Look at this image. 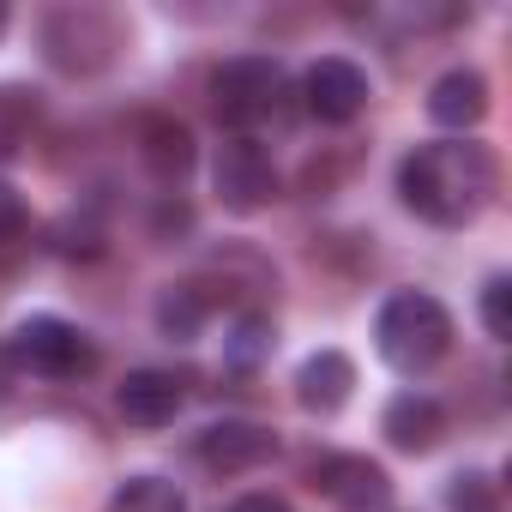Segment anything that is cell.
<instances>
[{"mask_svg":"<svg viewBox=\"0 0 512 512\" xmlns=\"http://www.w3.org/2000/svg\"><path fill=\"white\" fill-rule=\"evenodd\" d=\"M500 193V157L482 139H434L404 151L398 199L434 229H470Z\"/></svg>","mask_w":512,"mask_h":512,"instance_id":"1","label":"cell"},{"mask_svg":"<svg viewBox=\"0 0 512 512\" xmlns=\"http://www.w3.org/2000/svg\"><path fill=\"white\" fill-rule=\"evenodd\" d=\"M452 308L428 290H392L374 314V350L392 374H428L452 356Z\"/></svg>","mask_w":512,"mask_h":512,"instance_id":"2","label":"cell"},{"mask_svg":"<svg viewBox=\"0 0 512 512\" xmlns=\"http://www.w3.org/2000/svg\"><path fill=\"white\" fill-rule=\"evenodd\" d=\"M205 97H211V115H217L229 133H247V139H253V127L284 121L290 73H284L278 55H229V61L211 67Z\"/></svg>","mask_w":512,"mask_h":512,"instance_id":"3","label":"cell"},{"mask_svg":"<svg viewBox=\"0 0 512 512\" xmlns=\"http://www.w3.org/2000/svg\"><path fill=\"white\" fill-rule=\"evenodd\" d=\"M121 19L109 7H91V0H67V7H49L37 19V43H43V61L67 79H97L115 67L121 55Z\"/></svg>","mask_w":512,"mask_h":512,"instance_id":"4","label":"cell"},{"mask_svg":"<svg viewBox=\"0 0 512 512\" xmlns=\"http://www.w3.org/2000/svg\"><path fill=\"white\" fill-rule=\"evenodd\" d=\"M7 344H13L19 368H31L37 380H85L97 368L91 332L73 326V320H61V314H25Z\"/></svg>","mask_w":512,"mask_h":512,"instance_id":"5","label":"cell"},{"mask_svg":"<svg viewBox=\"0 0 512 512\" xmlns=\"http://www.w3.org/2000/svg\"><path fill=\"white\" fill-rule=\"evenodd\" d=\"M278 187H284V175H278V163H272V151L260 139L229 133L217 145V157H211V193H217L223 211L253 217V211H266L278 199Z\"/></svg>","mask_w":512,"mask_h":512,"instance_id":"6","label":"cell"},{"mask_svg":"<svg viewBox=\"0 0 512 512\" xmlns=\"http://www.w3.org/2000/svg\"><path fill=\"white\" fill-rule=\"evenodd\" d=\"M308 488L332 500L338 512H386L392 506V476L368 452H320L308 458Z\"/></svg>","mask_w":512,"mask_h":512,"instance_id":"7","label":"cell"},{"mask_svg":"<svg viewBox=\"0 0 512 512\" xmlns=\"http://www.w3.org/2000/svg\"><path fill=\"white\" fill-rule=\"evenodd\" d=\"M193 458L211 470V476H247L278 458V434L266 422H247V416H223V422H205L193 434Z\"/></svg>","mask_w":512,"mask_h":512,"instance_id":"8","label":"cell"},{"mask_svg":"<svg viewBox=\"0 0 512 512\" xmlns=\"http://www.w3.org/2000/svg\"><path fill=\"white\" fill-rule=\"evenodd\" d=\"M368 73L350 61V55H320L308 73H302V103H308V115L314 121H326V127H350L362 109H368Z\"/></svg>","mask_w":512,"mask_h":512,"instance_id":"9","label":"cell"},{"mask_svg":"<svg viewBox=\"0 0 512 512\" xmlns=\"http://www.w3.org/2000/svg\"><path fill=\"white\" fill-rule=\"evenodd\" d=\"M380 434H386L392 452H404V458H428V452L446 440V404H440L434 392L404 386V392L386 398V410H380Z\"/></svg>","mask_w":512,"mask_h":512,"instance_id":"10","label":"cell"},{"mask_svg":"<svg viewBox=\"0 0 512 512\" xmlns=\"http://www.w3.org/2000/svg\"><path fill=\"white\" fill-rule=\"evenodd\" d=\"M115 410L127 428H169L187 410V380H175L169 368H133L115 386Z\"/></svg>","mask_w":512,"mask_h":512,"instance_id":"11","label":"cell"},{"mask_svg":"<svg viewBox=\"0 0 512 512\" xmlns=\"http://www.w3.org/2000/svg\"><path fill=\"white\" fill-rule=\"evenodd\" d=\"M139 163H145L151 181L181 187V181L193 175V163H199V139H193V127L175 121V115H145V121H139Z\"/></svg>","mask_w":512,"mask_h":512,"instance_id":"12","label":"cell"},{"mask_svg":"<svg viewBox=\"0 0 512 512\" xmlns=\"http://www.w3.org/2000/svg\"><path fill=\"white\" fill-rule=\"evenodd\" d=\"M350 398H356V356H344V350L326 344V350H314L296 368V404L308 416H338Z\"/></svg>","mask_w":512,"mask_h":512,"instance_id":"13","label":"cell"},{"mask_svg":"<svg viewBox=\"0 0 512 512\" xmlns=\"http://www.w3.org/2000/svg\"><path fill=\"white\" fill-rule=\"evenodd\" d=\"M488 103H494V91H488V79H482L476 67H452V73H440V79L428 85V121L446 127V133L482 127Z\"/></svg>","mask_w":512,"mask_h":512,"instance_id":"14","label":"cell"},{"mask_svg":"<svg viewBox=\"0 0 512 512\" xmlns=\"http://www.w3.org/2000/svg\"><path fill=\"white\" fill-rule=\"evenodd\" d=\"M272 350H278V320H272L266 308H241V314L229 320V332H223V368L260 374V368L272 362Z\"/></svg>","mask_w":512,"mask_h":512,"instance_id":"15","label":"cell"},{"mask_svg":"<svg viewBox=\"0 0 512 512\" xmlns=\"http://www.w3.org/2000/svg\"><path fill=\"white\" fill-rule=\"evenodd\" d=\"M151 320H157V332L169 344H193L205 332V320H211V296L199 284H163L157 302H151Z\"/></svg>","mask_w":512,"mask_h":512,"instance_id":"16","label":"cell"},{"mask_svg":"<svg viewBox=\"0 0 512 512\" xmlns=\"http://www.w3.org/2000/svg\"><path fill=\"white\" fill-rule=\"evenodd\" d=\"M103 512H187V494L169 476H127Z\"/></svg>","mask_w":512,"mask_h":512,"instance_id":"17","label":"cell"},{"mask_svg":"<svg viewBox=\"0 0 512 512\" xmlns=\"http://www.w3.org/2000/svg\"><path fill=\"white\" fill-rule=\"evenodd\" d=\"M37 91L31 85H0V151H13L25 133H31V121H37Z\"/></svg>","mask_w":512,"mask_h":512,"instance_id":"18","label":"cell"},{"mask_svg":"<svg viewBox=\"0 0 512 512\" xmlns=\"http://www.w3.org/2000/svg\"><path fill=\"white\" fill-rule=\"evenodd\" d=\"M476 308H482V332H488L494 344H506V338H512V278L494 272V278L482 284V302H476Z\"/></svg>","mask_w":512,"mask_h":512,"instance_id":"19","label":"cell"},{"mask_svg":"<svg viewBox=\"0 0 512 512\" xmlns=\"http://www.w3.org/2000/svg\"><path fill=\"white\" fill-rule=\"evenodd\" d=\"M446 506L452 512H500V494H494L488 470H458L446 482Z\"/></svg>","mask_w":512,"mask_h":512,"instance_id":"20","label":"cell"},{"mask_svg":"<svg viewBox=\"0 0 512 512\" xmlns=\"http://www.w3.org/2000/svg\"><path fill=\"white\" fill-rule=\"evenodd\" d=\"M187 229H193V205L175 199V193H163V199H157V217H151V235L169 241V235H187Z\"/></svg>","mask_w":512,"mask_h":512,"instance_id":"21","label":"cell"},{"mask_svg":"<svg viewBox=\"0 0 512 512\" xmlns=\"http://www.w3.org/2000/svg\"><path fill=\"white\" fill-rule=\"evenodd\" d=\"M25 223H31V211H25L19 187H7V181H0V247H13V241L25 235Z\"/></svg>","mask_w":512,"mask_h":512,"instance_id":"22","label":"cell"},{"mask_svg":"<svg viewBox=\"0 0 512 512\" xmlns=\"http://www.w3.org/2000/svg\"><path fill=\"white\" fill-rule=\"evenodd\" d=\"M229 512H296V506L284 494H272V488H247V494L229 500Z\"/></svg>","mask_w":512,"mask_h":512,"instance_id":"23","label":"cell"},{"mask_svg":"<svg viewBox=\"0 0 512 512\" xmlns=\"http://www.w3.org/2000/svg\"><path fill=\"white\" fill-rule=\"evenodd\" d=\"M19 380H25V368H19V356H13V344L0 338V404H13V392H19Z\"/></svg>","mask_w":512,"mask_h":512,"instance_id":"24","label":"cell"},{"mask_svg":"<svg viewBox=\"0 0 512 512\" xmlns=\"http://www.w3.org/2000/svg\"><path fill=\"white\" fill-rule=\"evenodd\" d=\"M7 25H13V7H7V0H0V37H7Z\"/></svg>","mask_w":512,"mask_h":512,"instance_id":"25","label":"cell"}]
</instances>
